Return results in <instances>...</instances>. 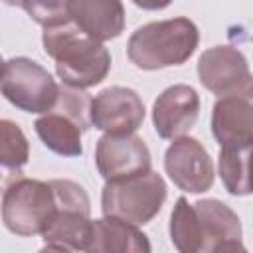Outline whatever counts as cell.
Here are the masks:
<instances>
[{"label": "cell", "mask_w": 253, "mask_h": 253, "mask_svg": "<svg viewBox=\"0 0 253 253\" xmlns=\"http://www.w3.org/2000/svg\"><path fill=\"white\" fill-rule=\"evenodd\" d=\"M34 128L40 140L51 152L59 156H81L83 154L81 128L71 119L51 111L47 115H42L34 123Z\"/></svg>", "instance_id": "e0dca14e"}, {"label": "cell", "mask_w": 253, "mask_h": 253, "mask_svg": "<svg viewBox=\"0 0 253 253\" xmlns=\"http://www.w3.org/2000/svg\"><path fill=\"white\" fill-rule=\"evenodd\" d=\"M200 97L190 85L166 87L152 105V123L160 138H182L198 121Z\"/></svg>", "instance_id": "8fae6325"}, {"label": "cell", "mask_w": 253, "mask_h": 253, "mask_svg": "<svg viewBox=\"0 0 253 253\" xmlns=\"http://www.w3.org/2000/svg\"><path fill=\"white\" fill-rule=\"evenodd\" d=\"M217 170L223 188L231 196L253 194V140L223 144L219 148Z\"/></svg>", "instance_id": "2e32d148"}, {"label": "cell", "mask_w": 253, "mask_h": 253, "mask_svg": "<svg viewBox=\"0 0 253 253\" xmlns=\"http://www.w3.org/2000/svg\"><path fill=\"white\" fill-rule=\"evenodd\" d=\"M0 128H2V150H0V162H2V168L8 172V170H16V174L20 172V168L28 162L30 158V144H28V138L26 134L22 132V128L4 119L0 123Z\"/></svg>", "instance_id": "ffe728a7"}, {"label": "cell", "mask_w": 253, "mask_h": 253, "mask_svg": "<svg viewBox=\"0 0 253 253\" xmlns=\"http://www.w3.org/2000/svg\"><path fill=\"white\" fill-rule=\"evenodd\" d=\"M2 95L20 111L47 115L57 103L59 85L38 61L10 57L2 65Z\"/></svg>", "instance_id": "8992f818"}, {"label": "cell", "mask_w": 253, "mask_h": 253, "mask_svg": "<svg viewBox=\"0 0 253 253\" xmlns=\"http://www.w3.org/2000/svg\"><path fill=\"white\" fill-rule=\"evenodd\" d=\"M211 132L219 146L253 140V75L215 101Z\"/></svg>", "instance_id": "9c48e42d"}, {"label": "cell", "mask_w": 253, "mask_h": 253, "mask_svg": "<svg viewBox=\"0 0 253 253\" xmlns=\"http://www.w3.org/2000/svg\"><path fill=\"white\" fill-rule=\"evenodd\" d=\"M18 6L24 8L32 20L42 24L43 30L73 22L69 2H20Z\"/></svg>", "instance_id": "44dd1931"}, {"label": "cell", "mask_w": 253, "mask_h": 253, "mask_svg": "<svg viewBox=\"0 0 253 253\" xmlns=\"http://www.w3.org/2000/svg\"><path fill=\"white\" fill-rule=\"evenodd\" d=\"M198 75L202 85L219 97L251 77L245 55L233 45H213L206 49L198 59Z\"/></svg>", "instance_id": "7c38bea8"}, {"label": "cell", "mask_w": 253, "mask_h": 253, "mask_svg": "<svg viewBox=\"0 0 253 253\" xmlns=\"http://www.w3.org/2000/svg\"><path fill=\"white\" fill-rule=\"evenodd\" d=\"M57 210L47 225V229L42 233V239L47 245L65 247L69 251H85L91 239L93 221L89 217L91 213V202L87 192L73 180H49Z\"/></svg>", "instance_id": "5b68a950"}, {"label": "cell", "mask_w": 253, "mask_h": 253, "mask_svg": "<svg viewBox=\"0 0 253 253\" xmlns=\"http://www.w3.org/2000/svg\"><path fill=\"white\" fill-rule=\"evenodd\" d=\"M200 225H202V253H211V249L229 239H241L239 215L223 202L206 198L194 204Z\"/></svg>", "instance_id": "9a60e30c"}, {"label": "cell", "mask_w": 253, "mask_h": 253, "mask_svg": "<svg viewBox=\"0 0 253 253\" xmlns=\"http://www.w3.org/2000/svg\"><path fill=\"white\" fill-rule=\"evenodd\" d=\"M69 12L79 30L101 43L125 30V8L117 0H71Z\"/></svg>", "instance_id": "4fadbf2b"}, {"label": "cell", "mask_w": 253, "mask_h": 253, "mask_svg": "<svg viewBox=\"0 0 253 253\" xmlns=\"http://www.w3.org/2000/svg\"><path fill=\"white\" fill-rule=\"evenodd\" d=\"M211 253H249V251L243 247L241 239H229V241H223V243L215 245L211 249Z\"/></svg>", "instance_id": "7402d4cb"}, {"label": "cell", "mask_w": 253, "mask_h": 253, "mask_svg": "<svg viewBox=\"0 0 253 253\" xmlns=\"http://www.w3.org/2000/svg\"><path fill=\"white\" fill-rule=\"evenodd\" d=\"M42 43L45 53L53 57L63 85L87 89L99 85L111 71V53L107 47L85 36L75 22L43 30Z\"/></svg>", "instance_id": "6da1fadb"}, {"label": "cell", "mask_w": 253, "mask_h": 253, "mask_svg": "<svg viewBox=\"0 0 253 253\" xmlns=\"http://www.w3.org/2000/svg\"><path fill=\"white\" fill-rule=\"evenodd\" d=\"M170 239L178 253H202V225L194 204L186 198H178L170 215Z\"/></svg>", "instance_id": "ac0fdd59"}, {"label": "cell", "mask_w": 253, "mask_h": 253, "mask_svg": "<svg viewBox=\"0 0 253 253\" xmlns=\"http://www.w3.org/2000/svg\"><path fill=\"white\" fill-rule=\"evenodd\" d=\"M91 107L93 99L85 89H75L69 85H59V97L53 107V113H59L67 119H71L81 130H87L93 126L91 123Z\"/></svg>", "instance_id": "d6986e66"}, {"label": "cell", "mask_w": 253, "mask_h": 253, "mask_svg": "<svg viewBox=\"0 0 253 253\" xmlns=\"http://www.w3.org/2000/svg\"><path fill=\"white\" fill-rule=\"evenodd\" d=\"M166 200L164 178L148 170L144 174L107 182L101 192V210L105 217L123 219L132 225L148 223Z\"/></svg>", "instance_id": "3957f363"}, {"label": "cell", "mask_w": 253, "mask_h": 253, "mask_svg": "<svg viewBox=\"0 0 253 253\" xmlns=\"http://www.w3.org/2000/svg\"><path fill=\"white\" fill-rule=\"evenodd\" d=\"M57 210L51 182L18 178L2 196V221L8 231L28 237L47 229Z\"/></svg>", "instance_id": "277c9868"}, {"label": "cell", "mask_w": 253, "mask_h": 253, "mask_svg": "<svg viewBox=\"0 0 253 253\" xmlns=\"http://www.w3.org/2000/svg\"><path fill=\"white\" fill-rule=\"evenodd\" d=\"M85 253H152V245L136 225L115 217H103L93 221Z\"/></svg>", "instance_id": "5bb4252c"}, {"label": "cell", "mask_w": 253, "mask_h": 253, "mask_svg": "<svg viewBox=\"0 0 253 253\" xmlns=\"http://www.w3.org/2000/svg\"><path fill=\"white\" fill-rule=\"evenodd\" d=\"M164 168L170 180L184 192L202 194L213 184V162L200 140L176 138L164 154Z\"/></svg>", "instance_id": "ba28073f"}, {"label": "cell", "mask_w": 253, "mask_h": 253, "mask_svg": "<svg viewBox=\"0 0 253 253\" xmlns=\"http://www.w3.org/2000/svg\"><path fill=\"white\" fill-rule=\"evenodd\" d=\"M198 42L200 32L190 18L148 22L128 38L126 55L138 69H164L188 61Z\"/></svg>", "instance_id": "7a4b0ae2"}, {"label": "cell", "mask_w": 253, "mask_h": 253, "mask_svg": "<svg viewBox=\"0 0 253 253\" xmlns=\"http://www.w3.org/2000/svg\"><path fill=\"white\" fill-rule=\"evenodd\" d=\"M38 253H71V251H69V249H65V247H57V245H47V247L40 249Z\"/></svg>", "instance_id": "603a6c76"}, {"label": "cell", "mask_w": 253, "mask_h": 253, "mask_svg": "<svg viewBox=\"0 0 253 253\" xmlns=\"http://www.w3.org/2000/svg\"><path fill=\"white\" fill-rule=\"evenodd\" d=\"M144 121V103L128 87H107L91 107V123L105 134H134Z\"/></svg>", "instance_id": "30bf717a"}, {"label": "cell", "mask_w": 253, "mask_h": 253, "mask_svg": "<svg viewBox=\"0 0 253 253\" xmlns=\"http://www.w3.org/2000/svg\"><path fill=\"white\" fill-rule=\"evenodd\" d=\"M150 150L136 134H103L97 140L95 164L107 182L132 178L150 170Z\"/></svg>", "instance_id": "52a82bcc"}]
</instances>
